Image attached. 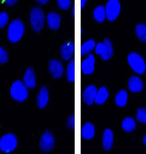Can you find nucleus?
Listing matches in <instances>:
<instances>
[{
  "label": "nucleus",
  "instance_id": "obj_1",
  "mask_svg": "<svg viewBox=\"0 0 146 154\" xmlns=\"http://www.w3.org/2000/svg\"><path fill=\"white\" fill-rule=\"evenodd\" d=\"M25 32V26L23 23L19 19H14L12 21L8 27L7 36L11 42H19Z\"/></svg>",
  "mask_w": 146,
  "mask_h": 154
},
{
  "label": "nucleus",
  "instance_id": "obj_2",
  "mask_svg": "<svg viewBox=\"0 0 146 154\" xmlns=\"http://www.w3.org/2000/svg\"><path fill=\"white\" fill-rule=\"evenodd\" d=\"M10 95L17 102L23 103L29 97V89L22 81L16 80L11 85Z\"/></svg>",
  "mask_w": 146,
  "mask_h": 154
},
{
  "label": "nucleus",
  "instance_id": "obj_3",
  "mask_svg": "<svg viewBox=\"0 0 146 154\" xmlns=\"http://www.w3.org/2000/svg\"><path fill=\"white\" fill-rule=\"evenodd\" d=\"M44 12L41 8L35 7L32 10L30 14V24L36 32H40L44 28L45 23Z\"/></svg>",
  "mask_w": 146,
  "mask_h": 154
},
{
  "label": "nucleus",
  "instance_id": "obj_4",
  "mask_svg": "<svg viewBox=\"0 0 146 154\" xmlns=\"http://www.w3.org/2000/svg\"><path fill=\"white\" fill-rule=\"evenodd\" d=\"M18 140L15 135L7 134L0 139V151L5 154H11L17 148Z\"/></svg>",
  "mask_w": 146,
  "mask_h": 154
},
{
  "label": "nucleus",
  "instance_id": "obj_5",
  "mask_svg": "<svg viewBox=\"0 0 146 154\" xmlns=\"http://www.w3.org/2000/svg\"><path fill=\"white\" fill-rule=\"evenodd\" d=\"M129 64L133 71L138 74H142L146 71V66L143 58L136 52H132L127 57Z\"/></svg>",
  "mask_w": 146,
  "mask_h": 154
},
{
  "label": "nucleus",
  "instance_id": "obj_6",
  "mask_svg": "<svg viewBox=\"0 0 146 154\" xmlns=\"http://www.w3.org/2000/svg\"><path fill=\"white\" fill-rule=\"evenodd\" d=\"M105 9L107 19L109 21H113L120 14V3L118 0H109Z\"/></svg>",
  "mask_w": 146,
  "mask_h": 154
},
{
  "label": "nucleus",
  "instance_id": "obj_7",
  "mask_svg": "<svg viewBox=\"0 0 146 154\" xmlns=\"http://www.w3.org/2000/svg\"><path fill=\"white\" fill-rule=\"evenodd\" d=\"M55 139L50 131H46L42 135L39 142L40 149L43 152H48L54 148Z\"/></svg>",
  "mask_w": 146,
  "mask_h": 154
},
{
  "label": "nucleus",
  "instance_id": "obj_8",
  "mask_svg": "<svg viewBox=\"0 0 146 154\" xmlns=\"http://www.w3.org/2000/svg\"><path fill=\"white\" fill-rule=\"evenodd\" d=\"M48 69L52 76L56 79L60 78L64 72V68L62 62L56 59L51 60L49 62Z\"/></svg>",
  "mask_w": 146,
  "mask_h": 154
},
{
  "label": "nucleus",
  "instance_id": "obj_9",
  "mask_svg": "<svg viewBox=\"0 0 146 154\" xmlns=\"http://www.w3.org/2000/svg\"><path fill=\"white\" fill-rule=\"evenodd\" d=\"M97 93V88L90 85L86 88L83 93V99L84 102L87 105H91L95 101Z\"/></svg>",
  "mask_w": 146,
  "mask_h": 154
},
{
  "label": "nucleus",
  "instance_id": "obj_10",
  "mask_svg": "<svg viewBox=\"0 0 146 154\" xmlns=\"http://www.w3.org/2000/svg\"><path fill=\"white\" fill-rule=\"evenodd\" d=\"M75 46L73 42H68L64 43L60 48V55L64 61H69L74 54Z\"/></svg>",
  "mask_w": 146,
  "mask_h": 154
},
{
  "label": "nucleus",
  "instance_id": "obj_11",
  "mask_svg": "<svg viewBox=\"0 0 146 154\" xmlns=\"http://www.w3.org/2000/svg\"><path fill=\"white\" fill-rule=\"evenodd\" d=\"M23 82L28 89H33L35 88L36 85V78L33 69L29 68L26 70L23 76Z\"/></svg>",
  "mask_w": 146,
  "mask_h": 154
},
{
  "label": "nucleus",
  "instance_id": "obj_12",
  "mask_svg": "<svg viewBox=\"0 0 146 154\" xmlns=\"http://www.w3.org/2000/svg\"><path fill=\"white\" fill-rule=\"evenodd\" d=\"M46 22L48 26L50 29L57 30L60 26L61 17L58 13L54 12H51L47 16Z\"/></svg>",
  "mask_w": 146,
  "mask_h": 154
},
{
  "label": "nucleus",
  "instance_id": "obj_13",
  "mask_svg": "<svg viewBox=\"0 0 146 154\" xmlns=\"http://www.w3.org/2000/svg\"><path fill=\"white\" fill-rule=\"evenodd\" d=\"M95 58L92 54H89L88 57L82 62L81 69L85 74H90L93 73L95 69Z\"/></svg>",
  "mask_w": 146,
  "mask_h": 154
},
{
  "label": "nucleus",
  "instance_id": "obj_14",
  "mask_svg": "<svg viewBox=\"0 0 146 154\" xmlns=\"http://www.w3.org/2000/svg\"><path fill=\"white\" fill-rule=\"evenodd\" d=\"M49 101V92L47 88L42 87L38 92L37 97V105L38 108L44 109L47 105Z\"/></svg>",
  "mask_w": 146,
  "mask_h": 154
},
{
  "label": "nucleus",
  "instance_id": "obj_15",
  "mask_svg": "<svg viewBox=\"0 0 146 154\" xmlns=\"http://www.w3.org/2000/svg\"><path fill=\"white\" fill-rule=\"evenodd\" d=\"M114 142V135L111 129H107L103 133L102 138V146L105 151L111 149Z\"/></svg>",
  "mask_w": 146,
  "mask_h": 154
},
{
  "label": "nucleus",
  "instance_id": "obj_16",
  "mask_svg": "<svg viewBox=\"0 0 146 154\" xmlns=\"http://www.w3.org/2000/svg\"><path fill=\"white\" fill-rule=\"evenodd\" d=\"M128 85L129 90L133 93L140 92L143 89V84L142 81L139 77L135 75L130 77L129 80Z\"/></svg>",
  "mask_w": 146,
  "mask_h": 154
},
{
  "label": "nucleus",
  "instance_id": "obj_17",
  "mask_svg": "<svg viewBox=\"0 0 146 154\" xmlns=\"http://www.w3.org/2000/svg\"><path fill=\"white\" fill-rule=\"evenodd\" d=\"M95 133L94 125L91 123H86L81 129V136L85 140H90L93 138Z\"/></svg>",
  "mask_w": 146,
  "mask_h": 154
},
{
  "label": "nucleus",
  "instance_id": "obj_18",
  "mask_svg": "<svg viewBox=\"0 0 146 154\" xmlns=\"http://www.w3.org/2000/svg\"><path fill=\"white\" fill-rule=\"evenodd\" d=\"M109 96V92L105 87H102L97 90L96 97L95 102L97 104L101 105L106 101Z\"/></svg>",
  "mask_w": 146,
  "mask_h": 154
},
{
  "label": "nucleus",
  "instance_id": "obj_19",
  "mask_svg": "<svg viewBox=\"0 0 146 154\" xmlns=\"http://www.w3.org/2000/svg\"><path fill=\"white\" fill-rule=\"evenodd\" d=\"M127 101V93L126 90L119 91L115 96V103L119 107H124Z\"/></svg>",
  "mask_w": 146,
  "mask_h": 154
},
{
  "label": "nucleus",
  "instance_id": "obj_20",
  "mask_svg": "<svg viewBox=\"0 0 146 154\" xmlns=\"http://www.w3.org/2000/svg\"><path fill=\"white\" fill-rule=\"evenodd\" d=\"M122 128L126 132L133 131L136 128V122L132 118L126 117L124 119L122 122Z\"/></svg>",
  "mask_w": 146,
  "mask_h": 154
},
{
  "label": "nucleus",
  "instance_id": "obj_21",
  "mask_svg": "<svg viewBox=\"0 0 146 154\" xmlns=\"http://www.w3.org/2000/svg\"><path fill=\"white\" fill-rule=\"evenodd\" d=\"M93 17L98 22H102L106 17L105 9L103 6H99L96 8L93 12Z\"/></svg>",
  "mask_w": 146,
  "mask_h": 154
},
{
  "label": "nucleus",
  "instance_id": "obj_22",
  "mask_svg": "<svg viewBox=\"0 0 146 154\" xmlns=\"http://www.w3.org/2000/svg\"><path fill=\"white\" fill-rule=\"evenodd\" d=\"M95 42L93 40H89L83 43L81 46V54L82 56L87 55L95 48Z\"/></svg>",
  "mask_w": 146,
  "mask_h": 154
},
{
  "label": "nucleus",
  "instance_id": "obj_23",
  "mask_svg": "<svg viewBox=\"0 0 146 154\" xmlns=\"http://www.w3.org/2000/svg\"><path fill=\"white\" fill-rule=\"evenodd\" d=\"M67 80L70 83L75 81V60L73 59L68 64L66 70Z\"/></svg>",
  "mask_w": 146,
  "mask_h": 154
},
{
  "label": "nucleus",
  "instance_id": "obj_24",
  "mask_svg": "<svg viewBox=\"0 0 146 154\" xmlns=\"http://www.w3.org/2000/svg\"><path fill=\"white\" fill-rule=\"evenodd\" d=\"M106 46V51L105 55L101 56L102 59L105 61L110 60L113 55V46L111 40L108 38H105L103 42Z\"/></svg>",
  "mask_w": 146,
  "mask_h": 154
},
{
  "label": "nucleus",
  "instance_id": "obj_25",
  "mask_svg": "<svg viewBox=\"0 0 146 154\" xmlns=\"http://www.w3.org/2000/svg\"><path fill=\"white\" fill-rule=\"evenodd\" d=\"M136 34L141 41L146 42V26L139 24L136 27Z\"/></svg>",
  "mask_w": 146,
  "mask_h": 154
},
{
  "label": "nucleus",
  "instance_id": "obj_26",
  "mask_svg": "<svg viewBox=\"0 0 146 154\" xmlns=\"http://www.w3.org/2000/svg\"><path fill=\"white\" fill-rule=\"evenodd\" d=\"M136 118L138 122L143 124H146V108L141 107L138 109Z\"/></svg>",
  "mask_w": 146,
  "mask_h": 154
},
{
  "label": "nucleus",
  "instance_id": "obj_27",
  "mask_svg": "<svg viewBox=\"0 0 146 154\" xmlns=\"http://www.w3.org/2000/svg\"><path fill=\"white\" fill-rule=\"evenodd\" d=\"M9 22V16L6 12L0 13V29H3Z\"/></svg>",
  "mask_w": 146,
  "mask_h": 154
},
{
  "label": "nucleus",
  "instance_id": "obj_28",
  "mask_svg": "<svg viewBox=\"0 0 146 154\" xmlns=\"http://www.w3.org/2000/svg\"><path fill=\"white\" fill-rule=\"evenodd\" d=\"M8 54L6 50L0 46V64L6 63L8 61Z\"/></svg>",
  "mask_w": 146,
  "mask_h": 154
},
{
  "label": "nucleus",
  "instance_id": "obj_29",
  "mask_svg": "<svg viewBox=\"0 0 146 154\" xmlns=\"http://www.w3.org/2000/svg\"><path fill=\"white\" fill-rule=\"evenodd\" d=\"M57 2L61 10H68L71 6V0H57Z\"/></svg>",
  "mask_w": 146,
  "mask_h": 154
},
{
  "label": "nucleus",
  "instance_id": "obj_30",
  "mask_svg": "<svg viewBox=\"0 0 146 154\" xmlns=\"http://www.w3.org/2000/svg\"><path fill=\"white\" fill-rule=\"evenodd\" d=\"M95 51L97 54L101 56V57L105 55L106 51V46L104 42H99L95 46Z\"/></svg>",
  "mask_w": 146,
  "mask_h": 154
},
{
  "label": "nucleus",
  "instance_id": "obj_31",
  "mask_svg": "<svg viewBox=\"0 0 146 154\" xmlns=\"http://www.w3.org/2000/svg\"><path fill=\"white\" fill-rule=\"evenodd\" d=\"M67 126L71 129H74L75 128V117L74 116H70L67 120Z\"/></svg>",
  "mask_w": 146,
  "mask_h": 154
},
{
  "label": "nucleus",
  "instance_id": "obj_32",
  "mask_svg": "<svg viewBox=\"0 0 146 154\" xmlns=\"http://www.w3.org/2000/svg\"><path fill=\"white\" fill-rule=\"evenodd\" d=\"M5 3L9 6H12L14 5L18 1V0H3Z\"/></svg>",
  "mask_w": 146,
  "mask_h": 154
},
{
  "label": "nucleus",
  "instance_id": "obj_33",
  "mask_svg": "<svg viewBox=\"0 0 146 154\" xmlns=\"http://www.w3.org/2000/svg\"><path fill=\"white\" fill-rule=\"evenodd\" d=\"M36 1L41 5H45L48 3L50 0H36Z\"/></svg>",
  "mask_w": 146,
  "mask_h": 154
},
{
  "label": "nucleus",
  "instance_id": "obj_34",
  "mask_svg": "<svg viewBox=\"0 0 146 154\" xmlns=\"http://www.w3.org/2000/svg\"><path fill=\"white\" fill-rule=\"evenodd\" d=\"M86 1H87V0H81V8L85 7Z\"/></svg>",
  "mask_w": 146,
  "mask_h": 154
},
{
  "label": "nucleus",
  "instance_id": "obj_35",
  "mask_svg": "<svg viewBox=\"0 0 146 154\" xmlns=\"http://www.w3.org/2000/svg\"><path fill=\"white\" fill-rule=\"evenodd\" d=\"M143 141L144 144L146 146V134L144 135V138H143Z\"/></svg>",
  "mask_w": 146,
  "mask_h": 154
},
{
  "label": "nucleus",
  "instance_id": "obj_36",
  "mask_svg": "<svg viewBox=\"0 0 146 154\" xmlns=\"http://www.w3.org/2000/svg\"><path fill=\"white\" fill-rule=\"evenodd\" d=\"M71 13H72V14H73V16H74V14H75V7H73Z\"/></svg>",
  "mask_w": 146,
  "mask_h": 154
}]
</instances>
